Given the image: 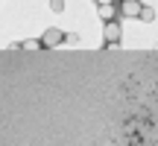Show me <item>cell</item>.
<instances>
[{
	"mask_svg": "<svg viewBox=\"0 0 158 146\" xmlns=\"http://www.w3.org/2000/svg\"><path fill=\"white\" fill-rule=\"evenodd\" d=\"M120 35H123L120 21H106V26H102V41H106V47H117Z\"/></svg>",
	"mask_w": 158,
	"mask_h": 146,
	"instance_id": "1",
	"label": "cell"
},
{
	"mask_svg": "<svg viewBox=\"0 0 158 146\" xmlns=\"http://www.w3.org/2000/svg\"><path fill=\"white\" fill-rule=\"evenodd\" d=\"M68 38V35L62 32V29H56V26H50V29H44V35H41V41H44V47H62V41Z\"/></svg>",
	"mask_w": 158,
	"mask_h": 146,
	"instance_id": "2",
	"label": "cell"
},
{
	"mask_svg": "<svg viewBox=\"0 0 158 146\" xmlns=\"http://www.w3.org/2000/svg\"><path fill=\"white\" fill-rule=\"evenodd\" d=\"M143 3L141 0H120V15L123 18H141Z\"/></svg>",
	"mask_w": 158,
	"mask_h": 146,
	"instance_id": "3",
	"label": "cell"
},
{
	"mask_svg": "<svg viewBox=\"0 0 158 146\" xmlns=\"http://www.w3.org/2000/svg\"><path fill=\"white\" fill-rule=\"evenodd\" d=\"M100 18L102 21H114L117 18V3L114 6H100Z\"/></svg>",
	"mask_w": 158,
	"mask_h": 146,
	"instance_id": "4",
	"label": "cell"
},
{
	"mask_svg": "<svg viewBox=\"0 0 158 146\" xmlns=\"http://www.w3.org/2000/svg\"><path fill=\"white\" fill-rule=\"evenodd\" d=\"M141 21L143 23H152L155 21V9H152V6H143V9H141Z\"/></svg>",
	"mask_w": 158,
	"mask_h": 146,
	"instance_id": "5",
	"label": "cell"
},
{
	"mask_svg": "<svg viewBox=\"0 0 158 146\" xmlns=\"http://www.w3.org/2000/svg\"><path fill=\"white\" fill-rule=\"evenodd\" d=\"M21 47H23V50H41V47H44V41H35V38H29V41H21Z\"/></svg>",
	"mask_w": 158,
	"mask_h": 146,
	"instance_id": "6",
	"label": "cell"
},
{
	"mask_svg": "<svg viewBox=\"0 0 158 146\" xmlns=\"http://www.w3.org/2000/svg\"><path fill=\"white\" fill-rule=\"evenodd\" d=\"M50 9L53 12H64V0H50Z\"/></svg>",
	"mask_w": 158,
	"mask_h": 146,
	"instance_id": "7",
	"label": "cell"
},
{
	"mask_svg": "<svg viewBox=\"0 0 158 146\" xmlns=\"http://www.w3.org/2000/svg\"><path fill=\"white\" fill-rule=\"evenodd\" d=\"M114 3H120V0H97V6H114Z\"/></svg>",
	"mask_w": 158,
	"mask_h": 146,
	"instance_id": "8",
	"label": "cell"
}]
</instances>
